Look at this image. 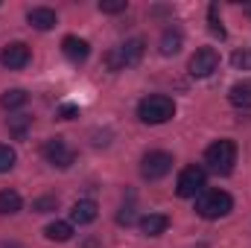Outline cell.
<instances>
[{"mask_svg": "<svg viewBox=\"0 0 251 248\" xmlns=\"http://www.w3.org/2000/svg\"><path fill=\"white\" fill-rule=\"evenodd\" d=\"M173 114H176V102H173V97H167V94H149V97H143L140 105H137V117L146 125L167 123V120H173Z\"/></svg>", "mask_w": 251, "mask_h": 248, "instance_id": "obj_1", "label": "cell"}, {"mask_svg": "<svg viewBox=\"0 0 251 248\" xmlns=\"http://www.w3.org/2000/svg\"><path fill=\"white\" fill-rule=\"evenodd\" d=\"M234 210V198L225 190H201L196 196V213L201 219H222Z\"/></svg>", "mask_w": 251, "mask_h": 248, "instance_id": "obj_2", "label": "cell"}, {"mask_svg": "<svg viewBox=\"0 0 251 248\" xmlns=\"http://www.w3.org/2000/svg\"><path fill=\"white\" fill-rule=\"evenodd\" d=\"M204 164H207L216 175H231V170H234V164H237V143L228 140V137L210 143V146L204 149Z\"/></svg>", "mask_w": 251, "mask_h": 248, "instance_id": "obj_3", "label": "cell"}, {"mask_svg": "<svg viewBox=\"0 0 251 248\" xmlns=\"http://www.w3.org/2000/svg\"><path fill=\"white\" fill-rule=\"evenodd\" d=\"M143 50H146V44H143V38H128L126 44L120 47H114L111 53H105V64L111 67V70H123V67H134V64L143 59Z\"/></svg>", "mask_w": 251, "mask_h": 248, "instance_id": "obj_4", "label": "cell"}, {"mask_svg": "<svg viewBox=\"0 0 251 248\" xmlns=\"http://www.w3.org/2000/svg\"><path fill=\"white\" fill-rule=\"evenodd\" d=\"M207 184V173L199 167V164H190L181 170V175H178V181H176V193L181 196V198H196L201 190Z\"/></svg>", "mask_w": 251, "mask_h": 248, "instance_id": "obj_5", "label": "cell"}, {"mask_svg": "<svg viewBox=\"0 0 251 248\" xmlns=\"http://www.w3.org/2000/svg\"><path fill=\"white\" fill-rule=\"evenodd\" d=\"M173 170V155L170 152H146L140 161V175L146 181H158Z\"/></svg>", "mask_w": 251, "mask_h": 248, "instance_id": "obj_6", "label": "cell"}, {"mask_svg": "<svg viewBox=\"0 0 251 248\" xmlns=\"http://www.w3.org/2000/svg\"><path fill=\"white\" fill-rule=\"evenodd\" d=\"M190 76H196V79H207L216 67H219V53L213 50V47H199L193 56H190Z\"/></svg>", "mask_w": 251, "mask_h": 248, "instance_id": "obj_7", "label": "cell"}, {"mask_svg": "<svg viewBox=\"0 0 251 248\" xmlns=\"http://www.w3.org/2000/svg\"><path fill=\"white\" fill-rule=\"evenodd\" d=\"M41 152H44L47 164H53V167H59V170H67V167L76 161V155H73V149L64 143V137H50Z\"/></svg>", "mask_w": 251, "mask_h": 248, "instance_id": "obj_8", "label": "cell"}, {"mask_svg": "<svg viewBox=\"0 0 251 248\" xmlns=\"http://www.w3.org/2000/svg\"><path fill=\"white\" fill-rule=\"evenodd\" d=\"M29 47L24 44V41H12V44H6L3 47V53H0V64L3 67H9V70H21V67H26L29 64Z\"/></svg>", "mask_w": 251, "mask_h": 248, "instance_id": "obj_9", "label": "cell"}, {"mask_svg": "<svg viewBox=\"0 0 251 248\" xmlns=\"http://www.w3.org/2000/svg\"><path fill=\"white\" fill-rule=\"evenodd\" d=\"M62 53H64V59H67V62L82 64L88 56H91V44H88L85 38H79V35H64Z\"/></svg>", "mask_w": 251, "mask_h": 248, "instance_id": "obj_10", "label": "cell"}, {"mask_svg": "<svg viewBox=\"0 0 251 248\" xmlns=\"http://www.w3.org/2000/svg\"><path fill=\"white\" fill-rule=\"evenodd\" d=\"M26 21H29V26H35V29H41V32H47V29H53L56 26V12L53 9H47V6H35V9H29L26 12Z\"/></svg>", "mask_w": 251, "mask_h": 248, "instance_id": "obj_11", "label": "cell"}, {"mask_svg": "<svg viewBox=\"0 0 251 248\" xmlns=\"http://www.w3.org/2000/svg\"><path fill=\"white\" fill-rule=\"evenodd\" d=\"M97 213H100V207H97V201H91V198H82V201H76V204L70 207V219H73L76 225H91V222L97 219Z\"/></svg>", "mask_w": 251, "mask_h": 248, "instance_id": "obj_12", "label": "cell"}, {"mask_svg": "<svg viewBox=\"0 0 251 248\" xmlns=\"http://www.w3.org/2000/svg\"><path fill=\"white\" fill-rule=\"evenodd\" d=\"M167 228H170V219H167L164 213H149V216L140 219V231H143L146 237H161Z\"/></svg>", "mask_w": 251, "mask_h": 248, "instance_id": "obj_13", "label": "cell"}, {"mask_svg": "<svg viewBox=\"0 0 251 248\" xmlns=\"http://www.w3.org/2000/svg\"><path fill=\"white\" fill-rule=\"evenodd\" d=\"M228 102H231L234 108H243V111H249V108H251V85H249V82H243V85H234V88L228 91Z\"/></svg>", "mask_w": 251, "mask_h": 248, "instance_id": "obj_14", "label": "cell"}, {"mask_svg": "<svg viewBox=\"0 0 251 248\" xmlns=\"http://www.w3.org/2000/svg\"><path fill=\"white\" fill-rule=\"evenodd\" d=\"M26 99H29V94H26L24 88H9V91L0 94V105H3L6 111H15V108L26 105Z\"/></svg>", "mask_w": 251, "mask_h": 248, "instance_id": "obj_15", "label": "cell"}, {"mask_svg": "<svg viewBox=\"0 0 251 248\" xmlns=\"http://www.w3.org/2000/svg\"><path fill=\"white\" fill-rule=\"evenodd\" d=\"M181 44H184V35L178 29H167L161 35V56H176L181 50Z\"/></svg>", "mask_w": 251, "mask_h": 248, "instance_id": "obj_16", "label": "cell"}, {"mask_svg": "<svg viewBox=\"0 0 251 248\" xmlns=\"http://www.w3.org/2000/svg\"><path fill=\"white\" fill-rule=\"evenodd\" d=\"M44 237L47 240H53V243H67L70 237H73V225L70 222H50L47 228H44Z\"/></svg>", "mask_w": 251, "mask_h": 248, "instance_id": "obj_17", "label": "cell"}, {"mask_svg": "<svg viewBox=\"0 0 251 248\" xmlns=\"http://www.w3.org/2000/svg\"><path fill=\"white\" fill-rule=\"evenodd\" d=\"M21 196L15 193V190H0V216H12V213H18L21 210Z\"/></svg>", "mask_w": 251, "mask_h": 248, "instance_id": "obj_18", "label": "cell"}, {"mask_svg": "<svg viewBox=\"0 0 251 248\" xmlns=\"http://www.w3.org/2000/svg\"><path fill=\"white\" fill-rule=\"evenodd\" d=\"M6 128H9V134H12V137H18V140H24V137H26V131L32 128V117H26V114H18V117H9V123H6Z\"/></svg>", "mask_w": 251, "mask_h": 248, "instance_id": "obj_19", "label": "cell"}, {"mask_svg": "<svg viewBox=\"0 0 251 248\" xmlns=\"http://www.w3.org/2000/svg\"><path fill=\"white\" fill-rule=\"evenodd\" d=\"M15 161H18L15 149H12L9 143H0V173H9V170L15 167Z\"/></svg>", "mask_w": 251, "mask_h": 248, "instance_id": "obj_20", "label": "cell"}, {"mask_svg": "<svg viewBox=\"0 0 251 248\" xmlns=\"http://www.w3.org/2000/svg\"><path fill=\"white\" fill-rule=\"evenodd\" d=\"M207 24H210V32H213V35L225 38V26L219 24V6H216V3H213V6L207 9Z\"/></svg>", "mask_w": 251, "mask_h": 248, "instance_id": "obj_21", "label": "cell"}, {"mask_svg": "<svg viewBox=\"0 0 251 248\" xmlns=\"http://www.w3.org/2000/svg\"><path fill=\"white\" fill-rule=\"evenodd\" d=\"M56 207H59V198H56V196H41V198L32 201V210H35V213H50V210H56Z\"/></svg>", "mask_w": 251, "mask_h": 248, "instance_id": "obj_22", "label": "cell"}, {"mask_svg": "<svg viewBox=\"0 0 251 248\" xmlns=\"http://www.w3.org/2000/svg\"><path fill=\"white\" fill-rule=\"evenodd\" d=\"M231 64H234L237 70H251V47H243V50H237V53L231 56Z\"/></svg>", "mask_w": 251, "mask_h": 248, "instance_id": "obj_23", "label": "cell"}, {"mask_svg": "<svg viewBox=\"0 0 251 248\" xmlns=\"http://www.w3.org/2000/svg\"><path fill=\"white\" fill-rule=\"evenodd\" d=\"M126 9H128L126 0H100V12H105V15H120Z\"/></svg>", "mask_w": 251, "mask_h": 248, "instance_id": "obj_24", "label": "cell"}, {"mask_svg": "<svg viewBox=\"0 0 251 248\" xmlns=\"http://www.w3.org/2000/svg\"><path fill=\"white\" fill-rule=\"evenodd\" d=\"M134 219H137V216H134V207H131V204L120 207V213H117V222H120V225H134Z\"/></svg>", "mask_w": 251, "mask_h": 248, "instance_id": "obj_25", "label": "cell"}, {"mask_svg": "<svg viewBox=\"0 0 251 248\" xmlns=\"http://www.w3.org/2000/svg\"><path fill=\"white\" fill-rule=\"evenodd\" d=\"M59 114H62L64 120H73V117H79V108H76V105H62Z\"/></svg>", "mask_w": 251, "mask_h": 248, "instance_id": "obj_26", "label": "cell"}, {"mask_svg": "<svg viewBox=\"0 0 251 248\" xmlns=\"http://www.w3.org/2000/svg\"><path fill=\"white\" fill-rule=\"evenodd\" d=\"M243 12H246V15L251 18V3H246V6H243Z\"/></svg>", "mask_w": 251, "mask_h": 248, "instance_id": "obj_27", "label": "cell"}]
</instances>
